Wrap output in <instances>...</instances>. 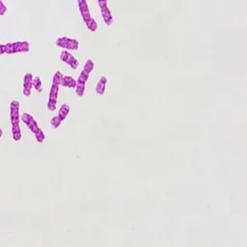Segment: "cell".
Returning <instances> with one entry per match:
<instances>
[{"label":"cell","mask_w":247,"mask_h":247,"mask_svg":"<svg viewBox=\"0 0 247 247\" xmlns=\"http://www.w3.org/2000/svg\"><path fill=\"white\" fill-rule=\"evenodd\" d=\"M10 118H11L12 125H13V124H20V102L17 101H12L10 104Z\"/></svg>","instance_id":"1"},{"label":"cell","mask_w":247,"mask_h":247,"mask_svg":"<svg viewBox=\"0 0 247 247\" xmlns=\"http://www.w3.org/2000/svg\"><path fill=\"white\" fill-rule=\"evenodd\" d=\"M33 75L26 72L23 77V95L25 97L31 96V90L33 88Z\"/></svg>","instance_id":"2"},{"label":"cell","mask_w":247,"mask_h":247,"mask_svg":"<svg viewBox=\"0 0 247 247\" xmlns=\"http://www.w3.org/2000/svg\"><path fill=\"white\" fill-rule=\"evenodd\" d=\"M14 47H15V53H20V52H29L30 50V44L26 41L23 42H14Z\"/></svg>","instance_id":"3"},{"label":"cell","mask_w":247,"mask_h":247,"mask_svg":"<svg viewBox=\"0 0 247 247\" xmlns=\"http://www.w3.org/2000/svg\"><path fill=\"white\" fill-rule=\"evenodd\" d=\"M106 83H107V78L106 76H101L100 80L98 81L97 86H96V93L98 96H102L105 92V88H106Z\"/></svg>","instance_id":"4"},{"label":"cell","mask_w":247,"mask_h":247,"mask_svg":"<svg viewBox=\"0 0 247 247\" xmlns=\"http://www.w3.org/2000/svg\"><path fill=\"white\" fill-rule=\"evenodd\" d=\"M61 85L63 86V87L76 89V85H77V81L72 76H63V79H62Z\"/></svg>","instance_id":"5"},{"label":"cell","mask_w":247,"mask_h":247,"mask_svg":"<svg viewBox=\"0 0 247 247\" xmlns=\"http://www.w3.org/2000/svg\"><path fill=\"white\" fill-rule=\"evenodd\" d=\"M101 16H102V18L104 22L107 26H110L111 24L113 23V16H112V13H111V11L108 7L106 8H102L101 9Z\"/></svg>","instance_id":"6"},{"label":"cell","mask_w":247,"mask_h":247,"mask_svg":"<svg viewBox=\"0 0 247 247\" xmlns=\"http://www.w3.org/2000/svg\"><path fill=\"white\" fill-rule=\"evenodd\" d=\"M58 92H59V85L52 84L50 91H49V98L48 101L57 103V98H58Z\"/></svg>","instance_id":"7"},{"label":"cell","mask_w":247,"mask_h":247,"mask_svg":"<svg viewBox=\"0 0 247 247\" xmlns=\"http://www.w3.org/2000/svg\"><path fill=\"white\" fill-rule=\"evenodd\" d=\"M12 134H13L14 141L18 142L21 139V131L20 124H13L12 125Z\"/></svg>","instance_id":"8"},{"label":"cell","mask_w":247,"mask_h":247,"mask_svg":"<svg viewBox=\"0 0 247 247\" xmlns=\"http://www.w3.org/2000/svg\"><path fill=\"white\" fill-rule=\"evenodd\" d=\"M69 113H70V105L69 104H67V103L62 104L60 109H59V112H58L59 118L62 121H65L66 118L68 117V115H69Z\"/></svg>","instance_id":"9"},{"label":"cell","mask_w":247,"mask_h":247,"mask_svg":"<svg viewBox=\"0 0 247 247\" xmlns=\"http://www.w3.org/2000/svg\"><path fill=\"white\" fill-rule=\"evenodd\" d=\"M66 49L68 50H78L79 48V42L77 40L72 38H68L67 44H66Z\"/></svg>","instance_id":"10"},{"label":"cell","mask_w":247,"mask_h":247,"mask_svg":"<svg viewBox=\"0 0 247 247\" xmlns=\"http://www.w3.org/2000/svg\"><path fill=\"white\" fill-rule=\"evenodd\" d=\"M33 87L38 93L42 92V79L39 76H34L33 77Z\"/></svg>","instance_id":"11"},{"label":"cell","mask_w":247,"mask_h":247,"mask_svg":"<svg viewBox=\"0 0 247 247\" xmlns=\"http://www.w3.org/2000/svg\"><path fill=\"white\" fill-rule=\"evenodd\" d=\"M85 24H86V26H87V28L91 31V32H95V31L98 29V23L93 17L89 18L87 21H85Z\"/></svg>","instance_id":"12"},{"label":"cell","mask_w":247,"mask_h":247,"mask_svg":"<svg viewBox=\"0 0 247 247\" xmlns=\"http://www.w3.org/2000/svg\"><path fill=\"white\" fill-rule=\"evenodd\" d=\"M89 75L90 73H88L86 71L82 70L81 72H80V75L77 78V83H81V84H86V82L88 81V79H89Z\"/></svg>","instance_id":"13"},{"label":"cell","mask_w":247,"mask_h":247,"mask_svg":"<svg viewBox=\"0 0 247 247\" xmlns=\"http://www.w3.org/2000/svg\"><path fill=\"white\" fill-rule=\"evenodd\" d=\"M34 135H35L36 140H37L38 143H42V142H44L45 139H46V134H45L44 131H42V128H39L38 131L34 133Z\"/></svg>","instance_id":"14"},{"label":"cell","mask_w":247,"mask_h":247,"mask_svg":"<svg viewBox=\"0 0 247 247\" xmlns=\"http://www.w3.org/2000/svg\"><path fill=\"white\" fill-rule=\"evenodd\" d=\"M94 68H95V63H94V61H93L92 59H87V61H86V63H85V65H84L83 70L86 71L88 73H91L93 71H94Z\"/></svg>","instance_id":"15"},{"label":"cell","mask_w":247,"mask_h":247,"mask_svg":"<svg viewBox=\"0 0 247 247\" xmlns=\"http://www.w3.org/2000/svg\"><path fill=\"white\" fill-rule=\"evenodd\" d=\"M63 75H62V72L60 71H57L56 72L54 73L53 76V78H52V84H56V85H61V82H62V79H63Z\"/></svg>","instance_id":"16"},{"label":"cell","mask_w":247,"mask_h":247,"mask_svg":"<svg viewBox=\"0 0 247 247\" xmlns=\"http://www.w3.org/2000/svg\"><path fill=\"white\" fill-rule=\"evenodd\" d=\"M32 119H33V116L31 114H29V113H27V112H24V113H22L20 115V121L23 124H25L26 126L28 125V124L30 123V121Z\"/></svg>","instance_id":"17"},{"label":"cell","mask_w":247,"mask_h":247,"mask_svg":"<svg viewBox=\"0 0 247 247\" xmlns=\"http://www.w3.org/2000/svg\"><path fill=\"white\" fill-rule=\"evenodd\" d=\"M27 127H28V128H29L30 131H32L33 133H35V132H36L37 131H38L39 128H40V127H39V125H38V123L36 122V120H35L34 118L30 121V123H29L28 125H27Z\"/></svg>","instance_id":"18"},{"label":"cell","mask_w":247,"mask_h":247,"mask_svg":"<svg viewBox=\"0 0 247 247\" xmlns=\"http://www.w3.org/2000/svg\"><path fill=\"white\" fill-rule=\"evenodd\" d=\"M62 121L60 118H59V116H54L51 118V121H50V125L53 128H58L60 126H61V124H62Z\"/></svg>","instance_id":"19"},{"label":"cell","mask_w":247,"mask_h":247,"mask_svg":"<svg viewBox=\"0 0 247 247\" xmlns=\"http://www.w3.org/2000/svg\"><path fill=\"white\" fill-rule=\"evenodd\" d=\"M67 65H69L72 70H76L77 67L79 66V62H78V60L76 57H73L72 55L70 60H69V62L67 63Z\"/></svg>","instance_id":"20"},{"label":"cell","mask_w":247,"mask_h":247,"mask_svg":"<svg viewBox=\"0 0 247 247\" xmlns=\"http://www.w3.org/2000/svg\"><path fill=\"white\" fill-rule=\"evenodd\" d=\"M85 84L81 83H77L76 87V93L78 97H83L85 94Z\"/></svg>","instance_id":"21"},{"label":"cell","mask_w":247,"mask_h":247,"mask_svg":"<svg viewBox=\"0 0 247 247\" xmlns=\"http://www.w3.org/2000/svg\"><path fill=\"white\" fill-rule=\"evenodd\" d=\"M68 38L69 37H59V38L56 40V46L58 47H61V48H65L66 47V44H67V41H68Z\"/></svg>","instance_id":"22"},{"label":"cell","mask_w":247,"mask_h":247,"mask_svg":"<svg viewBox=\"0 0 247 247\" xmlns=\"http://www.w3.org/2000/svg\"><path fill=\"white\" fill-rule=\"evenodd\" d=\"M71 56H72V54L69 51H68V50H63V51L61 52V54H60V60L62 62H65V63L67 64L68 62H69Z\"/></svg>","instance_id":"23"},{"label":"cell","mask_w":247,"mask_h":247,"mask_svg":"<svg viewBox=\"0 0 247 247\" xmlns=\"http://www.w3.org/2000/svg\"><path fill=\"white\" fill-rule=\"evenodd\" d=\"M5 53H7V54H14L15 53L14 42H7V44H5Z\"/></svg>","instance_id":"24"},{"label":"cell","mask_w":247,"mask_h":247,"mask_svg":"<svg viewBox=\"0 0 247 247\" xmlns=\"http://www.w3.org/2000/svg\"><path fill=\"white\" fill-rule=\"evenodd\" d=\"M80 14H81V17H82V20L83 21H87L89 18H91V13H90V10H85V11H80Z\"/></svg>","instance_id":"25"},{"label":"cell","mask_w":247,"mask_h":247,"mask_svg":"<svg viewBox=\"0 0 247 247\" xmlns=\"http://www.w3.org/2000/svg\"><path fill=\"white\" fill-rule=\"evenodd\" d=\"M56 105H57V103L47 101V105L46 106H47L48 111H55V110H56Z\"/></svg>","instance_id":"26"},{"label":"cell","mask_w":247,"mask_h":247,"mask_svg":"<svg viewBox=\"0 0 247 247\" xmlns=\"http://www.w3.org/2000/svg\"><path fill=\"white\" fill-rule=\"evenodd\" d=\"M6 12H7V7H6V5L1 1V3H0V16H4L6 14Z\"/></svg>","instance_id":"27"},{"label":"cell","mask_w":247,"mask_h":247,"mask_svg":"<svg viewBox=\"0 0 247 247\" xmlns=\"http://www.w3.org/2000/svg\"><path fill=\"white\" fill-rule=\"evenodd\" d=\"M98 6H100L101 9L108 7L107 0H98Z\"/></svg>","instance_id":"28"},{"label":"cell","mask_w":247,"mask_h":247,"mask_svg":"<svg viewBox=\"0 0 247 247\" xmlns=\"http://www.w3.org/2000/svg\"><path fill=\"white\" fill-rule=\"evenodd\" d=\"M5 53V45H0V55Z\"/></svg>","instance_id":"29"},{"label":"cell","mask_w":247,"mask_h":247,"mask_svg":"<svg viewBox=\"0 0 247 247\" xmlns=\"http://www.w3.org/2000/svg\"><path fill=\"white\" fill-rule=\"evenodd\" d=\"M84 1H87V0H77V3H80V2H84Z\"/></svg>","instance_id":"30"},{"label":"cell","mask_w":247,"mask_h":247,"mask_svg":"<svg viewBox=\"0 0 247 247\" xmlns=\"http://www.w3.org/2000/svg\"><path fill=\"white\" fill-rule=\"evenodd\" d=\"M1 1H2V0H0V3H1Z\"/></svg>","instance_id":"31"}]
</instances>
